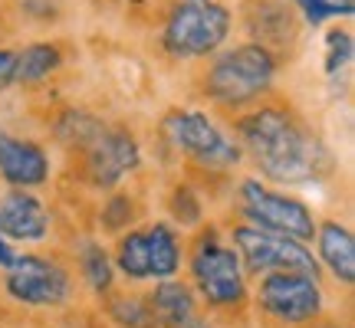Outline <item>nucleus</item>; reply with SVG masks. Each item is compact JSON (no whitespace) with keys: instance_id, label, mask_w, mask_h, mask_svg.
<instances>
[{"instance_id":"1","label":"nucleus","mask_w":355,"mask_h":328,"mask_svg":"<svg viewBox=\"0 0 355 328\" xmlns=\"http://www.w3.org/2000/svg\"><path fill=\"white\" fill-rule=\"evenodd\" d=\"M237 135L270 181L300 184L319 174L322 145L306 131L296 115L283 109H257L237 122Z\"/></svg>"},{"instance_id":"2","label":"nucleus","mask_w":355,"mask_h":328,"mask_svg":"<svg viewBox=\"0 0 355 328\" xmlns=\"http://www.w3.org/2000/svg\"><path fill=\"white\" fill-rule=\"evenodd\" d=\"M273 76H277V60L270 56V50L260 43H243L217 56L214 66L207 69L204 92L217 105L241 109L260 99L273 86Z\"/></svg>"},{"instance_id":"3","label":"nucleus","mask_w":355,"mask_h":328,"mask_svg":"<svg viewBox=\"0 0 355 328\" xmlns=\"http://www.w3.org/2000/svg\"><path fill=\"white\" fill-rule=\"evenodd\" d=\"M230 33V10L214 0H181L165 24L162 43L178 60H201Z\"/></svg>"},{"instance_id":"4","label":"nucleus","mask_w":355,"mask_h":328,"mask_svg":"<svg viewBox=\"0 0 355 328\" xmlns=\"http://www.w3.org/2000/svg\"><path fill=\"white\" fill-rule=\"evenodd\" d=\"M234 250L241 256V266H247V273H254V276H266V273L319 276V263L303 243L293 240V237H283V233L260 230L254 224L234 230Z\"/></svg>"},{"instance_id":"5","label":"nucleus","mask_w":355,"mask_h":328,"mask_svg":"<svg viewBox=\"0 0 355 328\" xmlns=\"http://www.w3.org/2000/svg\"><path fill=\"white\" fill-rule=\"evenodd\" d=\"M191 276H194V286L204 295V302L214 309L241 305L247 295L241 256L234 246H224L214 233L198 243V250L191 256Z\"/></svg>"},{"instance_id":"6","label":"nucleus","mask_w":355,"mask_h":328,"mask_svg":"<svg viewBox=\"0 0 355 328\" xmlns=\"http://www.w3.org/2000/svg\"><path fill=\"white\" fill-rule=\"evenodd\" d=\"M241 210L254 227L270 230V233H283V237H293L300 243L316 237V220L306 203H300L296 197H286L279 190H270L254 177L241 184Z\"/></svg>"},{"instance_id":"7","label":"nucleus","mask_w":355,"mask_h":328,"mask_svg":"<svg viewBox=\"0 0 355 328\" xmlns=\"http://www.w3.org/2000/svg\"><path fill=\"white\" fill-rule=\"evenodd\" d=\"M165 135L178 152L198 161L201 167L224 171L241 161V148L204 112H171L165 118Z\"/></svg>"},{"instance_id":"8","label":"nucleus","mask_w":355,"mask_h":328,"mask_svg":"<svg viewBox=\"0 0 355 328\" xmlns=\"http://www.w3.org/2000/svg\"><path fill=\"white\" fill-rule=\"evenodd\" d=\"M115 266L128 279H168L181 269V243L178 233L165 224L135 230L119 243Z\"/></svg>"},{"instance_id":"9","label":"nucleus","mask_w":355,"mask_h":328,"mask_svg":"<svg viewBox=\"0 0 355 328\" xmlns=\"http://www.w3.org/2000/svg\"><path fill=\"white\" fill-rule=\"evenodd\" d=\"M257 299L266 316L279 318L286 325L309 322L322 312L319 276H309V273H266Z\"/></svg>"},{"instance_id":"10","label":"nucleus","mask_w":355,"mask_h":328,"mask_svg":"<svg viewBox=\"0 0 355 328\" xmlns=\"http://www.w3.org/2000/svg\"><path fill=\"white\" fill-rule=\"evenodd\" d=\"M79 148L86 152V171L96 188H115L141 161L139 141L132 138L128 131L105 125V122H99V128Z\"/></svg>"},{"instance_id":"11","label":"nucleus","mask_w":355,"mask_h":328,"mask_svg":"<svg viewBox=\"0 0 355 328\" xmlns=\"http://www.w3.org/2000/svg\"><path fill=\"white\" fill-rule=\"evenodd\" d=\"M7 292L24 305H60L69 295V273L43 256H13L7 266Z\"/></svg>"},{"instance_id":"12","label":"nucleus","mask_w":355,"mask_h":328,"mask_svg":"<svg viewBox=\"0 0 355 328\" xmlns=\"http://www.w3.org/2000/svg\"><path fill=\"white\" fill-rule=\"evenodd\" d=\"M0 233L7 240L40 243L50 237V214L40 197L30 190L13 188L10 194L0 197Z\"/></svg>"},{"instance_id":"13","label":"nucleus","mask_w":355,"mask_h":328,"mask_svg":"<svg viewBox=\"0 0 355 328\" xmlns=\"http://www.w3.org/2000/svg\"><path fill=\"white\" fill-rule=\"evenodd\" d=\"M0 177L13 188H40L50 177V158L33 141L13 138L0 131Z\"/></svg>"},{"instance_id":"14","label":"nucleus","mask_w":355,"mask_h":328,"mask_svg":"<svg viewBox=\"0 0 355 328\" xmlns=\"http://www.w3.org/2000/svg\"><path fill=\"white\" fill-rule=\"evenodd\" d=\"M148 312H152L155 325L162 328H188L194 322V295L184 282H175L168 276L165 282H158L148 299Z\"/></svg>"},{"instance_id":"15","label":"nucleus","mask_w":355,"mask_h":328,"mask_svg":"<svg viewBox=\"0 0 355 328\" xmlns=\"http://www.w3.org/2000/svg\"><path fill=\"white\" fill-rule=\"evenodd\" d=\"M319 237V259L329 266V273L343 286H352L355 282V240L349 227L343 224H326V227L316 230Z\"/></svg>"},{"instance_id":"16","label":"nucleus","mask_w":355,"mask_h":328,"mask_svg":"<svg viewBox=\"0 0 355 328\" xmlns=\"http://www.w3.org/2000/svg\"><path fill=\"white\" fill-rule=\"evenodd\" d=\"M56 69H60V50L53 43H33V46H26L24 53L13 56L10 82L33 86L40 79H46L50 73H56Z\"/></svg>"},{"instance_id":"17","label":"nucleus","mask_w":355,"mask_h":328,"mask_svg":"<svg viewBox=\"0 0 355 328\" xmlns=\"http://www.w3.org/2000/svg\"><path fill=\"white\" fill-rule=\"evenodd\" d=\"M79 263H83V276H86V282L96 292H105L109 286H112V259H109V253L102 250L99 243H86V246H83V256H79Z\"/></svg>"},{"instance_id":"18","label":"nucleus","mask_w":355,"mask_h":328,"mask_svg":"<svg viewBox=\"0 0 355 328\" xmlns=\"http://www.w3.org/2000/svg\"><path fill=\"white\" fill-rule=\"evenodd\" d=\"M349 63H352V37L345 30H332L326 37V73L339 76Z\"/></svg>"},{"instance_id":"19","label":"nucleus","mask_w":355,"mask_h":328,"mask_svg":"<svg viewBox=\"0 0 355 328\" xmlns=\"http://www.w3.org/2000/svg\"><path fill=\"white\" fill-rule=\"evenodd\" d=\"M112 316L122 328H155L148 302H139V299H119V302H112Z\"/></svg>"},{"instance_id":"20","label":"nucleus","mask_w":355,"mask_h":328,"mask_svg":"<svg viewBox=\"0 0 355 328\" xmlns=\"http://www.w3.org/2000/svg\"><path fill=\"white\" fill-rule=\"evenodd\" d=\"M102 220H105L109 230H122L128 220H132V201H128V197H115V201L105 207Z\"/></svg>"},{"instance_id":"21","label":"nucleus","mask_w":355,"mask_h":328,"mask_svg":"<svg viewBox=\"0 0 355 328\" xmlns=\"http://www.w3.org/2000/svg\"><path fill=\"white\" fill-rule=\"evenodd\" d=\"M175 214L181 224H198L201 207H198V197H194L191 190H178L175 194Z\"/></svg>"},{"instance_id":"22","label":"nucleus","mask_w":355,"mask_h":328,"mask_svg":"<svg viewBox=\"0 0 355 328\" xmlns=\"http://www.w3.org/2000/svg\"><path fill=\"white\" fill-rule=\"evenodd\" d=\"M293 3L303 10V17L313 26H319L322 20H329V13H326V7H322V0H293Z\"/></svg>"},{"instance_id":"23","label":"nucleus","mask_w":355,"mask_h":328,"mask_svg":"<svg viewBox=\"0 0 355 328\" xmlns=\"http://www.w3.org/2000/svg\"><path fill=\"white\" fill-rule=\"evenodd\" d=\"M13 56H17V53H10V50H0V89H3V86H10Z\"/></svg>"},{"instance_id":"24","label":"nucleus","mask_w":355,"mask_h":328,"mask_svg":"<svg viewBox=\"0 0 355 328\" xmlns=\"http://www.w3.org/2000/svg\"><path fill=\"white\" fill-rule=\"evenodd\" d=\"M322 7H326L329 17H336V13L349 17V13H352V0H322Z\"/></svg>"},{"instance_id":"25","label":"nucleus","mask_w":355,"mask_h":328,"mask_svg":"<svg viewBox=\"0 0 355 328\" xmlns=\"http://www.w3.org/2000/svg\"><path fill=\"white\" fill-rule=\"evenodd\" d=\"M13 256H17V253H13L10 240H7V237H3V233H0V266H3V269H7V266L13 263Z\"/></svg>"},{"instance_id":"26","label":"nucleus","mask_w":355,"mask_h":328,"mask_svg":"<svg viewBox=\"0 0 355 328\" xmlns=\"http://www.w3.org/2000/svg\"><path fill=\"white\" fill-rule=\"evenodd\" d=\"M188 328H207V325H204V322H198V318H194V322H191Z\"/></svg>"}]
</instances>
